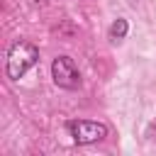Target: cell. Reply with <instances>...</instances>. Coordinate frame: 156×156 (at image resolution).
<instances>
[{
	"instance_id": "obj_1",
	"label": "cell",
	"mask_w": 156,
	"mask_h": 156,
	"mask_svg": "<svg viewBox=\"0 0 156 156\" xmlns=\"http://www.w3.org/2000/svg\"><path fill=\"white\" fill-rule=\"evenodd\" d=\"M39 63V49L29 39H15L7 49V61H5V73L10 80H20L27 76L29 68Z\"/></svg>"
},
{
	"instance_id": "obj_2",
	"label": "cell",
	"mask_w": 156,
	"mask_h": 156,
	"mask_svg": "<svg viewBox=\"0 0 156 156\" xmlns=\"http://www.w3.org/2000/svg\"><path fill=\"white\" fill-rule=\"evenodd\" d=\"M66 129H68L73 144H78V146L98 144V141L107 139V134H110V127L98 119H68Z\"/></svg>"
},
{
	"instance_id": "obj_3",
	"label": "cell",
	"mask_w": 156,
	"mask_h": 156,
	"mask_svg": "<svg viewBox=\"0 0 156 156\" xmlns=\"http://www.w3.org/2000/svg\"><path fill=\"white\" fill-rule=\"evenodd\" d=\"M51 78L63 90H78L80 88V71L76 66V61L66 54H61L51 61Z\"/></svg>"
},
{
	"instance_id": "obj_4",
	"label": "cell",
	"mask_w": 156,
	"mask_h": 156,
	"mask_svg": "<svg viewBox=\"0 0 156 156\" xmlns=\"http://www.w3.org/2000/svg\"><path fill=\"white\" fill-rule=\"evenodd\" d=\"M127 32H129V22H127L124 17H117V20L110 24V29H107V39H110L112 44H119L122 39H127Z\"/></svg>"
},
{
	"instance_id": "obj_5",
	"label": "cell",
	"mask_w": 156,
	"mask_h": 156,
	"mask_svg": "<svg viewBox=\"0 0 156 156\" xmlns=\"http://www.w3.org/2000/svg\"><path fill=\"white\" fill-rule=\"evenodd\" d=\"M129 2H136V0H129Z\"/></svg>"
}]
</instances>
